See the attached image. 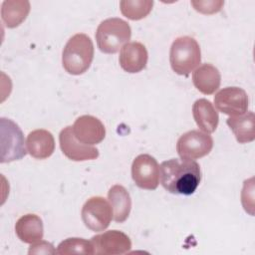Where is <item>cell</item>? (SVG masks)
<instances>
[{
    "mask_svg": "<svg viewBox=\"0 0 255 255\" xmlns=\"http://www.w3.org/2000/svg\"><path fill=\"white\" fill-rule=\"evenodd\" d=\"M91 242L94 248V254H125L131 248L129 237L120 230H109L93 236Z\"/></svg>",
    "mask_w": 255,
    "mask_h": 255,
    "instance_id": "cell-10",
    "label": "cell"
},
{
    "mask_svg": "<svg viewBox=\"0 0 255 255\" xmlns=\"http://www.w3.org/2000/svg\"><path fill=\"white\" fill-rule=\"evenodd\" d=\"M216 109L230 117H237L247 113L249 100L247 93L238 87H226L214 96Z\"/></svg>",
    "mask_w": 255,
    "mask_h": 255,
    "instance_id": "cell-9",
    "label": "cell"
},
{
    "mask_svg": "<svg viewBox=\"0 0 255 255\" xmlns=\"http://www.w3.org/2000/svg\"><path fill=\"white\" fill-rule=\"evenodd\" d=\"M72 128L76 138L87 145L98 144L106 136L104 124L98 118L90 115L79 117L75 121Z\"/></svg>",
    "mask_w": 255,
    "mask_h": 255,
    "instance_id": "cell-12",
    "label": "cell"
},
{
    "mask_svg": "<svg viewBox=\"0 0 255 255\" xmlns=\"http://www.w3.org/2000/svg\"><path fill=\"white\" fill-rule=\"evenodd\" d=\"M160 182L165 190L173 194L190 195L201 180L200 165L191 159L171 158L159 166Z\"/></svg>",
    "mask_w": 255,
    "mask_h": 255,
    "instance_id": "cell-1",
    "label": "cell"
},
{
    "mask_svg": "<svg viewBox=\"0 0 255 255\" xmlns=\"http://www.w3.org/2000/svg\"><path fill=\"white\" fill-rule=\"evenodd\" d=\"M153 1L150 0H123L120 2L122 14L130 20L145 18L151 11Z\"/></svg>",
    "mask_w": 255,
    "mask_h": 255,
    "instance_id": "cell-21",
    "label": "cell"
},
{
    "mask_svg": "<svg viewBox=\"0 0 255 255\" xmlns=\"http://www.w3.org/2000/svg\"><path fill=\"white\" fill-rule=\"evenodd\" d=\"M94 59V44L91 38L78 33L72 36L62 53V65L71 75H82L88 71Z\"/></svg>",
    "mask_w": 255,
    "mask_h": 255,
    "instance_id": "cell-2",
    "label": "cell"
},
{
    "mask_svg": "<svg viewBox=\"0 0 255 255\" xmlns=\"http://www.w3.org/2000/svg\"><path fill=\"white\" fill-rule=\"evenodd\" d=\"M59 142L62 152L73 161L92 160L99 156V149L80 142L71 126L64 128L59 134Z\"/></svg>",
    "mask_w": 255,
    "mask_h": 255,
    "instance_id": "cell-11",
    "label": "cell"
},
{
    "mask_svg": "<svg viewBox=\"0 0 255 255\" xmlns=\"http://www.w3.org/2000/svg\"><path fill=\"white\" fill-rule=\"evenodd\" d=\"M194 87L204 95L215 93L220 87L221 75L216 67L211 64H203L199 66L192 75Z\"/></svg>",
    "mask_w": 255,
    "mask_h": 255,
    "instance_id": "cell-17",
    "label": "cell"
},
{
    "mask_svg": "<svg viewBox=\"0 0 255 255\" xmlns=\"http://www.w3.org/2000/svg\"><path fill=\"white\" fill-rule=\"evenodd\" d=\"M26 143L29 154L37 159L48 158L55 150V139L53 134L49 130L43 128L29 132Z\"/></svg>",
    "mask_w": 255,
    "mask_h": 255,
    "instance_id": "cell-14",
    "label": "cell"
},
{
    "mask_svg": "<svg viewBox=\"0 0 255 255\" xmlns=\"http://www.w3.org/2000/svg\"><path fill=\"white\" fill-rule=\"evenodd\" d=\"M130 36V26L121 18H108L102 21L95 35L98 48L106 54L117 53L128 43Z\"/></svg>",
    "mask_w": 255,
    "mask_h": 255,
    "instance_id": "cell-4",
    "label": "cell"
},
{
    "mask_svg": "<svg viewBox=\"0 0 255 255\" xmlns=\"http://www.w3.org/2000/svg\"><path fill=\"white\" fill-rule=\"evenodd\" d=\"M131 177L141 189H156L159 183V165L156 159L146 153L137 155L131 164Z\"/></svg>",
    "mask_w": 255,
    "mask_h": 255,
    "instance_id": "cell-8",
    "label": "cell"
},
{
    "mask_svg": "<svg viewBox=\"0 0 255 255\" xmlns=\"http://www.w3.org/2000/svg\"><path fill=\"white\" fill-rule=\"evenodd\" d=\"M29 254H55L57 253V250L54 249V246L47 242V241H38L36 243H33L30 246Z\"/></svg>",
    "mask_w": 255,
    "mask_h": 255,
    "instance_id": "cell-24",
    "label": "cell"
},
{
    "mask_svg": "<svg viewBox=\"0 0 255 255\" xmlns=\"http://www.w3.org/2000/svg\"><path fill=\"white\" fill-rule=\"evenodd\" d=\"M30 12V2L23 0H8L2 3L1 18L8 28L19 26Z\"/></svg>",
    "mask_w": 255,
    "mask_h": 255,
    "instance_id": "cell-20",
    "label": "cell"
},
{
    "mask_svg": "<svg viewBox=\"0 0 255 255\" xmlns=\"http://www.w3.org/2000/svg\"><path fill=\"white\" fill-rule=\"evenodd\" d=\"M194 9L203 14H213L219 12L223 6V1H191Z\"/></svg>",
    "mask_w": 255,
    "mask_h": 255,
    "instance_id": "cell-23",
    "label": "cell"
},
{
    "mask_svg": "<svg viewBox=\"0 0 255 255\" xmlns=\"http://www.w3.org/2000/svg\"><path fill=\"white\" fill-rule=\"evenodd\" d=\"M193 119L198 128L206 132H214L217 128L219 116L214 106L206 99L196 100L192 106Z\"/></svg>",
    "mask_w": 255,
    "mask_h": 255,
    "instance_id": "cell-16",
    "label": "cell"
},
{
    "mask_svg": "<svg viewBox=\"0 0 255 255\" xmlns=\"http://www.w3.org/2000/svg\"><path fill=\"white\" fill-rule=\"evenodd\" d=\"M147 59V50L143 44L139 42H129L121 49L119 62L124 71L134 74L145 68Z\"/></svg>",
    "mask_w": 255,
    "mask_h": 255,
    "instance_id": "cell-13",
    "label": "cell"
},
{
    "mask_svg": "<svg viewBox=\"0 0 255 255\" xmlns=\"http://www.w3.org/2000/svg\"><path fill=\"white\" fill-rule=\"evenodd\" d=\"M200 62V46L194 38L181 36L172 42L169 52V63L174 73L187 77Z\"/></svg>",
    "mask_w": 255,
    "mask_h": 255,
    "instance_id": "cell-3",
    "label": "cell"
},
{
    "mask_svg": "<svg viewBox=\"0 0 255 255\" xmlns=\"http://www.w3.org/2000/svg\"><path fill=\"white\" fill-rule=\"evenodd\" d=\"M81 215L88 229L100 232L109 227L113 217V210L111 204L104 197L93 196L83 205Z\"/></svg>",
    "mask_w": 255,
    "mask_h": 255,
    "instance_id": "cell-6",
    "label": "cell"
},
{
    "mask_svg": "<svg viewBox=\"0 0 255 255\" xmlns=\"http://www.w3.org/2000/svg\"><path fill=\"white\" fill-rule=\"evenodd\" d=\"M58 254H94V248L91 240L84 238H67L62 241L57 248Z\"/></svg>",
    "mask_w": 255,
    "mask_h": 255,
    "instance_id": "cell-22",
    "label": "cell"
},
{
    "mask_svg": "<svg viewBox=\"0 0 255 255\" xmlns=\"http://www.w3.org/2000/svg\"><path fill=\"white\" fill-rule=\"evenodd\" d=\"M108 199L113 210L114 220L119 223L126 221L131 209V198L128 191L123 185H113L108 192Z\"/></svg>",
    "mask_w": 255,
    "mask_h": 255,
    "instance_id": "cell-18",
    "label": "cell"
},
{
    "mask_svg": "<svg viewBox=\"0 0 255 255\" xmlns=\"http://www.w3.org/2000/svg\"><path fill=\"white\" fill-rule=\"evenodd\" d=\"M212 147L213 138L211 135L198 129L183 133L176 143V151L180 158L191 160L207 155Z\"/></svg>",
    "mask_w": 255,
    "mask_h": 255,
    "instance_id": "cell-7",
    "label": "cell"
},
{
    "mask_svg": "<svg viewBox=\"0 0 255 255\" xmlns=\"http://www.w3.org/2000/svg\"><path fill=\"white\" fill-rule=\"evenodd\" d=\"M255 117L253 112L245 113L237 117H230L227 119L226 124L234 133L239 143L251 142L255 138L254 132Z\"/></svg>",
    "mask_w": 255,
    "mask_h": 255,
    "instance_id": "cell-19",
    "label": "cell"
},
{
    "mask_svg": "<svg viewBox=\"0 0 255 255\" xmlns=\"http://www.w3.org/2000/svg\"><path fill=\"white\" fill-rule=\"evenodd\" d=\"M15 232L22 242L28 244L36 243L42 240L44 235L43 221L36 214H25L17 220Z\"/></svg>",
    "mask_w": 255,
    "mask_h": 255,
    "instance_id": "cell-15",
    "label": "cell"
},
{
    "mask_svg": "<svg viewBox=\"0 0 255 255\" xmlns=\"http://www.w3.org/2000/svg\"><path fill=\"white\" fill-rule=\"evenodd\" d=\"M1 162L21 159L27 153L25 139L19 126L13 121L1 118Z\"/></svg>",
    "mask_w": 255,
    "mask_h": 255,
    "instance_id": "cell-5",
    "label": "cell"
}]
</instances>
